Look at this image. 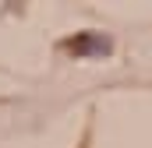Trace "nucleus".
<instances>
[{"label": "nucleus", "mask_w": 152, "mask_h": 148, "mask_svg": "<svg viewBox=\"0 0 152 148\" xmlns=\"http://www.w3.org/2000/svg\"><path fill=\"white\" fill-rule=\"evenodd\" d=\"M110 39L106 36H78L75 42H71V49L75 53H110Z\"/></svg>", "instance_id": "nucleus-1"}]
</instances>
